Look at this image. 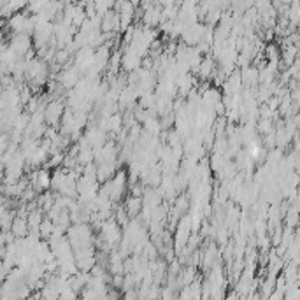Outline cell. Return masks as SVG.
Wrapping results in <instances>:
<instances>
[{
  "label": "cell",
  "mask_w": 300,
  "mask_h": 300,
  "mask_svg": "<svg viewBox=\"0 0 300 300\" xmlns=\"http://www.w3.org/2000/svg\"><path fill=\"white\" fill-rule=\"evenodd\" d=\"M63 115V104L60 100H53L49 104L44 105V123H48L49 127H56L62 120Z\"/></svg>",
  "instance_id": "6da1fadb"
},
{
  "label": "cell",
  "mask_w": 300,
  "mask_h": 300,
  "mask_svg": "<svg viewBox=\"0 0 300 300\" xmlns=\"http://www.w3.org/2000/svg\"><path fill=\"white\" fill-rule=\"evenodd\" d=\"M30 186L35 192H46V190L51 188V172H49L48 167L33 172V176L30 177Z\"/></svg>",
  "instance_id": "7a4b0ae2"
},
{
  "label": "cell",
  "mask_w": 300,
  "mask_h": 300,
  "mask_svg": "<svg viewBox=\"0 0 300 300\" xmlns=\"http://www.w3.org/2000/svg\"><path fill=\"white\" fill-rule=\"evenodd\" d=\"M9 230H11V234H13L16 239H18V237H25V235L30 232V229H28V221H26L25 216H16V218H13Z\"/></svg>",
  "instance_id": "3957f363"
},
{
  "label": "cell",
  "mask_w": 300,
  "mask_h": 300,
  "mask_svg": "<svg viewBox=\"0 0 300 300\" xmlns=\"http://www.w3.org/2000/svg\"><path fill=\"white\" fill-rule=\"evenodd\" d=\"M125 211H127L128 218H135V216L139 214L140 211H142V197H137V195H130L128 197V200L125 202Z\"/></svg>",
  "instance_id": "5b68a950"
},
{
  "label": "cell",
  "mask_w": 300,
  "mask_h": 300,
  "mask_svg": "<svg viewBox=\"0 0 300 300\" xmlns=\"http://www.w3.org/2000/svg\"><path fill=\"white\" fill-rule=\"evenodd\" d=\"M4 176H6V165L0 162V184H2V181H4Z\"/></svg>",
  "instance_id": "52a82bcc"
},
{
  "label": "cell",
  "mask_w": 300,
  "mask_h": 300,
  "mask_svg": "<svg viewBox=\"0 0 300 300\" xmlns=\"http://www.w3.org/2000/svg\"><path fill=\"white\" fill-rule=\"evenodd\" d=\"M162 21V7L160 6H151L149 9H146V13H144V23H146V26H157L160 25Z\"/></svg>",
  "instance_id": "277c9868"
},
{
  "label": "cell",
  "mask_w": 300,
  "mask_h": 300,
  "mask_svg": "<svg viewBox=\"0 0 300 300\" xmlns=\"http://www.w3.org/2000/svg\"><path fill=\"white\" fill-rule=\"evenodd\" d=\"M53 230H55V223H53L49 218L48 219L43 218V221H41V225H39V235H41V239L48 241V239L51 237Z\"/></svg>",
  "instance_id": "8992f818"
}]
</instances>
